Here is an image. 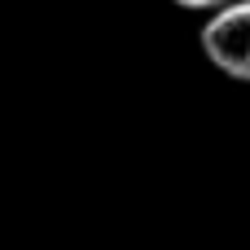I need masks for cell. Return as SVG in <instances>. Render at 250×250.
Wrapping results in <instances>:
<instances>
[{
	"instance_id": "1",
	"label": "cell",
	"mask_w": 250,
	"mask_h": 250,
	"mask_svg": "<svg viewBox=\"0 0 250 250\" xmlns=\"http://www.w3.org/2000/svg\"><path fill=\"white\" fill-rule=\"evenodd\" d=\"M202 53L215 70L250 83V0H233L202 26Z\"/></svg>"
},
{
	"instance_id": "2",
	"label": "cell",
	"mask_w": 250,
	"mask_h": 250,
	"mask_svg": "<svg viewBox=\"0 0 250 250\" xmlns=\"http://www.w3.org/2000/svg\"><path fill=\"white\" fill-rule=\"evenodd\" d=\"M176 4H185V9H224L233 0H176Z\"/></svg>"
}]
</instances>
